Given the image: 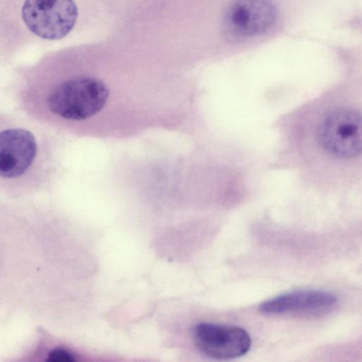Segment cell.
I'll list each match as a JSON object with an SVG mask.
<instances>
[{
  "mask_svg": "<svg viewBox=\"0 0 362 362\" xmlns=\"http://www.w3.org/2000/svg\"><path fill=\"white\" fill-rule=\"evenodd\" d=\"M276 17L271 0H234L226 11L223 25L231 37L247 38L268 30Z\"/></svg>",
  "mask_w": 362,
  "mask_h": 362,
  "instance_id": "cell-5",
  "label": "cell"
},
{
  "mask_svg": "<svg viewBox=\"0 0 362 362\" xmlns=\"http://www.w3.org/2000/svg\"><path fill=\"white\" fill-rule=\"evenodd\" d=\"M322 147L339 158L362 153V114L350 109H339L323 120L319 132Z\"/></svg>",
  "mask_w": 362,
  "mask_h": 362,
  "instance_id": "cell-3",
  "label": "cell"
},
{
  "mask_svg": "<svg viewBox=\"0 0 362 362\" xmlns=\"http://www.w3.org/2000/svg\"><path fill=\"white\" fill-rule=\"evenodd\" d=\"M47 361L53 362H70L76 360V355L66 348L59 346L53 349L47 354Z\"/></svg>",
  "mask_w": 362,
  "mask_h": 362,
  "instance_id": "cell-7",
  "label": "cell"
},
{
  "mask_svg": "<svg viewBox=\"0 0 362 362\" xmlns=\"http://www.w3.org/2000/svg\"><path fill=\"white\" fill-rule=\"evenodd\" d=\"M70 137L14 110L0 111V192L26 200L49 194L66 173Z\"/></svg>",
  "mask_w": 362,
  "mask_h": 362,
  "instance_id": "cell-1",
  "label": "cell"
},
{
  "mask_svg": "<svg viewBox=\"0 0 362 362\" xmlns=\"http://www.w3.org/2000/svg\"><path fill=\"white\" fill-rule=\"evenodd\" d=\"M22 18L35 35L45 40H59L74 28L78 9L74 0H25Z\"/></svg>",
  "mask_w": 362,
  "mask_h": 362,
  "instance_id": "cell-2",
  "label": "cell"
},
{
  "mask_svg": "<svg viewBox=\"0 0 362 362\" xmlns=\"http://www.w3.org/2000/svg\"><path fill=\"white\" fill-rule=\"evenodd\" d=\"M192 339L205 356L218 360L232 359L247 353L251 338L243 328L202 322L194 326Z\"/></svg>",
  "mask_w": 362,
  "mask_h": 362,
  "instance_id": "cell-4",
  "label": "cell"
},
{
  "mask_svg": "<svg viewBox=\"0 0 362 362\" xmlns=\"http://www.w3.org/2000/svg\"><path fill=\"white\" fill-rule=\"evenodd\" d=\"M337 304L332 293L302 290L284 293L263 302L259 310L267 315H314L327 313Z\"/></svg>",
  "mask_w": 362,
  "mask_h": 362,
  "instance_id": "cell-6",
  "label": "cell"
}]
</instances>
